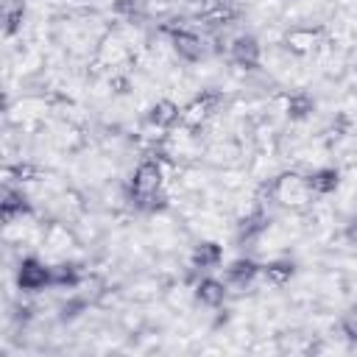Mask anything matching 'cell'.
<instances>
[{"mask_svg":"<svg viewBox=\"0 0 357 357\" xmlns=\"http://www.w3.org/2000/svg\"><path fill=\"white\" fill-rule=\"evenodd\" d=\"M262 192H268V198L284 204V206H304L312 198V190L307 187V178H301L298 173H282L276 176L271 184L262 187Z\"/></svg>","mask_w":357,"mask_h":357,"instance_id":"1","label":"cell"},{"mask_svg":"<svg viewBox=\"0 0 357 357\" xmlns=\"http://www.w3.org/2000/svg\"><path fill=\"white\" fill-rule=\"evenodd\" d=\"M47 284H53V268L42 265V262L33 259V257H28V259L20 262V268H17V287H20V290L36 293V290H42V287H47Z\"/></svg>","mask_w":357,"mask_h":357,"instance_id":"2","label":"cell"},{"mask_svg":"<svg viewBox=\"0 0 357 357\" xmlns=\"http://www.w3.org/2000/svg\"><path fill=\"white\" fill-rule=\"evenodd\" d=\"M156 190H162V165L156 159H142L134 167V176H131V198L134 195H148V192H156Z\"/></svg>","mask_w":357,"mask_h":357,"instance_id":"3","label":"cell"},{"mask_svg":"<svg viewBox=\"0 0 357 357\" xmlns=\"http://www.w3.org/2000/svg\"><path fill=\"white\" fill-rule=\"evenodd\" d=\"M229 53H231V61H234L237 67H245V70L259 67V59H262L259 39L251 36V33H240V36H234L231 45H229Z\"/></svg>","mask_w":357,"mask_h":357,"instance_id":"4","label":"cell"},{"mask_svg":"<svg viewBox=\"0 0 357 357\" xmlns=\"http://www.w3.org/2000/svg\"><path fill=\"white\" fill-rule=\"evenodd\" d=\"M170 36H173V50L178 53V59H184V61H201L206 56V47H204V42H201L198 33H192L187 28H176Z\"/></svg>","mask_w":357,"mask_h":357,"instance_id":"5","label":"cell"},{"mask_svg":"<svg viewBox=\"0 0 357 357\" xmlns=\"http://www.w3.org/2000/svg\"><path fill=\"white\" fill-rule=\"evenodd\" d=\"M220 92L218 89H204L201 95H195L192 98V103L184 109V114H181V120L184 123H201L204 117H209V114H215V109L220 106Z\"/></svg>","mask_w":357,"mask_h":357,"instance_id":"6","label":"cell"},{"mask_svg":"<svg viewBox=\"0 0 357 357\" xmlns=\"http://www.w3.org/2000/svg\"><path fill=\"white\" fill-rule=\"evenodd\" d=\"M259 273H262V265H257V262L248 259V257H240V259H234V262L226 268V279H229V284H234V287H251Z\"/></svg>","mask_w":357,"mask_h":357,"instance_id":"7","label":"cell"},{"mask_svg":"<svg viewBox=\"0 0 357 357\" xmlns=\"http://www.w3.org/2000/svg\"><path fill=\"white\" fill-rule=\"evenodd\" d=\"M268 226H271L268 212H262V209L248 212V215L240 218V223H237V243H254Z\"/></svg>","mask_w":357,"mask_h":357,"instance_id":"8","label":"cell"},{"mask_svg":"<svg viewBox=\"0 0 357 357\" xmlns=\"http://www.w3.org/2000/svg\"><path fill=\"white\" fill-rule=\"evenodd\" d=\"M181 114H184V109H178L173 100L162 98V100H156V103L148 109V123L156 126V128H173V126L181 120Z\"/></svg>","mask_w":357,"mask_h":357,"instance_id":"9","label":"cell"},{"mask_svg":"<svg viewBox=\"0 0 357 357\" xmlns=\"http://www.w3.org/2000/svg\"><path fill=\"white\" fill-rule=\"evenodd\" d=\"M220 259H223V248L215 240H201L192 248V257H190L192 268H198V271H212V268L220 265Z\"/></svg>","mask_w":357,"mask_h":357,"instance_id":"10","label":"cell"},{"mask_svg":"<svg viewBox=\"0 0 357 357\" xmlns=\"http://www.w3.org/2000/svg\"><path fill=\"white\" fill-rule=\"evenodd\" d=\"M0 215H3L6 223H11V220H17L22 215H31V204L20 190L6 187L3 190V201H0Z\"/></svg>","mask_w":357,"mask_h":357,"instance_id":"11","label":"cell"},{"mask_svg":"<svg viewBox=\"0 0 357 357\" xmlns=\"http://www.w3.org/2000/svg\"><path fill=\"white\" fill-rule=\"evenodd\" d=\"M340 184V170L337 167H318L307 176V187L312 190V195H329L335 192Z\"/></svg>","mask_w":357,"mask_h":357,"instance_id":"12","label":"cell"},{"mask_svg":"<svg viewBox=\"0 0 357 357\" xmlns=\"http://www.w3.org/2000/svg\"><path fill=\"white\" fill-rule=\"evenodd\" d=\"M195 298L204 304V307H220L226 301V284L215 276H204L198 284H195Z\"/></svg>","mask_w":357,"mask_h":357,"instance_id":"13","label":"cell"},{"mask_svg":"<svg viewBox=\"0 0 357 357\" xmlns=\"http://www.w3.org/2000/svg\"><path fill=\"white\" fill-rule=\"evenodd\" d=\"M315 39H318V31H312V28H293L284 36V42L293 53H310L315 47Z\"/></svg>","mask_w":357,"mask_h":357,"instance_id":"14","label":"cell"},{"mask_svg":"<svg viewBox=\"0 0 357 357\" xmlns=\"http://www.w3.org/2000/svg\"><path fill=\"white\" fill-rule=\"evenodd\" d=\"M315 112V100L307 92H293L287 98V117L290 120H307Z\"/></svg>","mask_w":357,"mask_h":357,"instance_id":"15","label":"cell"},{"mask_svg":"<svg viewBox=\"0 0 357 357\" xmlns=\"http://www.w3.org/2000/svg\"><path fill=\"white\" fill-rule=\"evenodd\" d=\"M293 273H296V265H293V262L276 259V262L262 265V273H259V276H265V282H271V284H284V282L293 279Z\"/></svg>","mask_w":357,"mask_h":357,"instance_id":"16","label":"cell"},{"mask_svg":"<svg viewBox=\"0 0 357 357\" xmlns=\"http://www.w3.org/2000/svg\"><path fill=\"white\" fill-rule=\"evenodd\" d=\"M84 279L81 273V265L75 262H61L53 268V287H78Z\"/></svg>","mask_w":357,"mask_h":357,"instance_id":"17","label":"cell"},{"mask_svg":"<svg viewBox=\"0 0 357 357\" xmlns=\"http://www.w3.org/2000/svg\"><path fill=\"white\" fill-rule=\"evenodd\" d=\"M22 20H25V3H20V0H11V3H6V14H3V33L6 36H14L20 28H22Z\"/></svg>","mask_w":357,"mask_h":357,"instance_id":"18","label":"cell"},{"mask_svg":"<svg viewBox=\"0 0 357 357\" xmlns=\"http://www.w3.org/2000/svg\"><path fill=\"white\" fill-rule=\"evenodd\" d=\"M206 25H229L231 20H234V11L229 8V6H223V3H215L209 11H204V17H201Z\"/></svg>","mask_w":357,"mask_h":357,"instance_id":"19","label":"cell"},{"mask_svg":"<svg viewBox=\"0 0 357 357\" xmlns=\"http://www.w3.org/2000/svg\"><path fill=\"white\" fill-rule=\"evenodd\" d=\"M340 332L346 335V340L357 343V304H351V307L340 315Z\"/></svg>","mask_w":357,"mask_h":357,"instance_id":"20","label":"cell"},{"mask_svg":"<svg viewBox=\"0 0 357 357\" xmlns=\"http://www.w3.org/2000/svg\"><path fill=\"white\" fill-rule=\"evenodd\" d=\"M84 310H86V298H70L67 304H61L59 318H61V321H73V318H78Z\"/></svg>","mask_w":357,"mask_h":357,"instance_id":"21","label":"cell"},{"mask_svg":"<svg viewBox=\"0 0 357 357\" xmlns=\"http://www.w3.org/2000/svg\"><path fill=\"white\" fill-rule=\"evenodd\" d=\"M112 8L117 11V14H123V17H139L142 14V0H114L112 3Z\"/></svg>","mask_w":357,"mask_h":357,"instance_id":"22","label":"cell"},{"mask_svg":"<svg viewBox=\"0 0 357 357\" xmlns=\"http://www.w3.org/2000/svg\"><path fill=\"white\" fill-rule=\"evenodd\" d=\"M346 240L357 245V215H354V218L349 220V226H346Z\"/></svg>","mask_w":357,"mask_h":357,"instance_id":"23","label":"cell"},{"mask_svg":"<svg viewBox=\"0 0 357 357\" xmlns=\"http://www.w3.org/2000/svg\"><path fill=\"white\" fill-rule=\"evenodd\" d=\"M282 3H290V0H282Z\"/></svg>","mask_w":357,"mask_h":357,"instance_id":"24","label":"cell"}]
</instances>
